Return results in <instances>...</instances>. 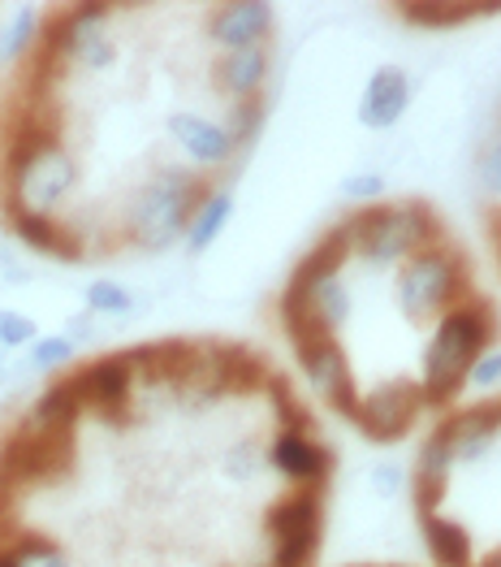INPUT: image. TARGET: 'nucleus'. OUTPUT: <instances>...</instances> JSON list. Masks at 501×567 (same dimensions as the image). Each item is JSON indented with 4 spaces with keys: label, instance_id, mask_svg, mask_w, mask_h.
I'll return each instance as SVG.
<instances>
[{
    "label": "nucleus",
    "instance_id": "f03ea898",
    "mask_svg": "<svg viewBox=\"0 0 501 567\" xmlns=\"http://www.w3.org/2000/svg\"><path fill=\"white\" fill-rule=\"evenodd\" d=\"M294 381L233 338L70 360L0 425V567H276Z\"/></svg>",
    "mask_w": 501,
    "mask_h": 567
},
{
    "label": "nucleus",
    "instance_id": "f8f14e48",
    "mask_svg": "<svg viewBox=\"0 0 501 567\" xmlns=\"http://www.w3.org/2000/svg\"><path fill=\"white\" fill-rule=\"evenodd\" d=\"M376 494H380V498H394V494H398V489H403V468H398V464H389V460H385V464H376Z\"/></svg>",
    "mask_w": 501,
    "mask_h": 567
},
{
    "label": "nucleus",
    "instance_id": "9d476101",
    "mask_svg": "<svg viewBox=\"0 0 501 567\" xmlns=\"http://www.w3.org/2000/svg\"><path fill=\"white\" fill-rule=\"evenodd\" d=\"M476 178H480L484 195L501 199V131L489 143H484V147H480V161H476Z\"/></svg>",
    "mask_w": 501,
    "mask_h": 567
},
{
    "label": "nucleus",
    "instance_id": "0eeeda50",
    "mask_svg": "<svg viewBox=\"0 0 501 567\" xmlns=\"http://www.w3.org/2000/svg\"><path fill=\"white\" fill-rule=\"evenodd\" d=\"M419 528L441 567H471V533L458 520H446L437 512H419Z\"/></svg>",
    "mask_w": 501,
    "mask_h": 567
},
{
    "label": "nucleus",
    "instance_id": "423d86ee",
    "mask_svg": "<svg viewBox=\"0 0 501 567\" xmlns=\"http://www.w3.org/2000/svg\"><path fill=\"white\" fill-rule=\"evenodd\" d=\"M410 95H415V83L403 65H376L364 87V100H359V126L372 135L394 131L407 117Z\"/></svg>",
    "mask_w": 501,
    "mask_h": 567
},
{
    "label": "nucleus",
    "instance_id": "6e6552de",
    "mask_svg": "<svg viewBox=\"0 0 501 567\" xmlns=\"http://www.w3.org/2000/svg\"><path fill=\"white\" fill-rule=\"evenodd\" d=\"M410 22H419V27H462V22H471V18H489V13H498V9H471V4H428V9H403Z\"/></svg>",
    "mask_w": 501,
    "mask_h": 567
},
{
    "label": "nucleus",
    "instance_id": "7ed1b4c3",
    "mask_svg": "<svg viewBox=\"0 0 501 567\" xmlns=\"http://www.w3.org/2000/svg\"><path fill=\"white\" fill-rule=\"evenodd\" d=\"M493 333H498V317L484 299L441 312L437 330L428 338V351H424V381H419V394L428 408H441L455 399L467 373L476 369V360L489 351Z\"/></svg>",
    "mask_w": 501,
    "mask_h": 567
},
{
    "label": "nucleus",
    "instance_id": "9b49d317",
    "mask_svg": "<svg viewBox=\"0 0 501 567\" xmlns=\"http://www.w3.org/2000/svg\"><path fill=\"white\" fill-rule=\"evenodd\" d=\"M467 378L476 381V385H498L501 381V351H484Z\"/></svg>",
    "mask_w": 501,
    "mask_h": 567
},
{
    "label": "nucleus",
    "instance_id": "ddd939ff",
    "mask_svg": "<svg viewBox=\"0 0 501 567\" xmlns=\"http://www.w3.org/2000/svg\"><path fill=\"white\" fill-rule=\"evenodd\" d=\"M484 567H501V555H493V559H489Z\"/></svg>",
    "mask_w": 501,
    "mask_h": 567
},
{
    "label": "nucleus",
    "instance_id": "f257e3e1",
    "mask_svg": "<svg viewBox=\"0 0 501 567\" xmlns=\"http://www.w3.org/2000/svg\"><path fill=\"white\" fill-rule=\"evenodd\" d=\"M260 44L229 4H0V230L56 265L182 243L264 135Z\"/></svg>",
    "mask_w": 501,
    "mask_h": 567
},
{
    "label": "nucleus",
    "instance_id": "20e7f679",
    "mask_svg": "<svg viewBox=\"0 0 501 567\" xmlns=\"http://www.w3.org/2000/svg\"><path fill=\"white\" fill-rule=\"evenodd\" d=\"M467 260L458 256L450 243H437L428 251H415L403 265L398 278V299L410 317H428V312H450L467 295Z\"/></svg>",
    "mask_w": 501,
    "mask_h": 567
},
{
    "label": "nucleus",
    "instance_id": "1a4fd4ad",
    "mask_svg": "<svg viewBox=\"0 0 501 567\" xmlns=\"http://www.w3.org/2000/svg\"><path fill=\"white\" fill-rule=\"evenodd\" d=\"M342 195H346V204L372 208V204H380V195H385V174H376V169H359V174H351V178L342 183Z\"/></svg>",
    "mask_w": 501,
    "mask_h": 567
},
{
    "label": "nucleus",
    "instance_id": "39448f33",
    "mask_svg": "<svg viewBox=\"0 0 501 567\" xmlns=\"http://www.w3.org/2000/svg\"><path fill=\"white\" fill-rule=\"evenodd\" d=\"M415 412H424V394L410 381H394V385H372L359 390L355 408H351V425L359 429L372 442H394L403 437L415 421Z\"/></svg>",
    "mask_w": 501,
    "mask_h": 567
}]
</instances>
